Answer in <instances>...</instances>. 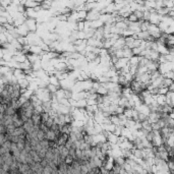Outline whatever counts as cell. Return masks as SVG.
Listing matches in <instances>:
<instances>
[{
    "instance_id": "obj_1",
    "label": "cell",
    "mask_w": 174,
    "mask_h": 174,
    "mask_svg": "<svg viewBox=\"0 0 174 174\" xmlns=\"http://www.w3.org/2000/svg\"><path fill=\"white\" fill-rule=\"evenodd\" d=\"M26 25L28 26L30 32H36L38 29V21H36V18H27Z\"/></svg>"
},
{
    "instance_id": "obj_2",
    "label": "cell",
    "mask_w": 174,
    "mask_h": 174,
    "mask_svg": "<svg viewBox=\"0 0 174 174\" xmlns=\"http://www.w3.org/2000/svg\"><path fill=\"white\" fill-rule=\"evenodd\" d=\"M136 109L138 111V112L144 113V114L148 115V116H149V115H150V113L152 112V111H151V108H150V106H149V105H147V104H145V103H142V104H140V106L136 107Z\"/></svg>"
},
{
    "instance_id": "obj_3",
    "label": "cell",
    "mask_w": 174,
    "mask_h": 174,
    "mask_svg": "<svg viewBox=\"0 0 174 174\" xmlns=\"http://www.w3.org/2000/svg\"><path fill=\"white\" fill-rule=\"evenodd\" d=\"M123 52H124V57L127 58H132L134 56V52H132V49L129 48L128 46H124L123 47Z\"/></svg>"
},
{
    "instance_id": "obj_4",
    "label": "cell",
    "mask_w": 174,
    "mask_h": 174,
    "mask_svg": "<svg viewBox=\"0 0 174 174\" xmlns=\"http://www.w3.org/2000/svg\"><path fill=\"white\" fill-rule=\"evenodd\" d=\"M157 103L159 106H164L166 104V95H162V94H158L157 95Z\"/></svg>"
},
{
    "instance_id": "obj_5",
    "label": "cell",
    "mask_w": 174,
    "mask_h": 174,
    "mask_svg": "<svg viewBox=\"0 0 174 174\" xmlns=\"http://www.w3.org/2000/svg\"><path fill=\"white\" fill-rule=\"evenodd\" d=\"M17 83L19 84V86H21V89H28L29 85H30V82H29L27 79H18V82H17Z\"/></svg>"
},
{
    "instance_id": "obj_6",
    "label": "cell",
    "mask_w": 174,
    "mask_h": 174,
    "mask_svg": "<svg viewBox=\"0 0 174 174\" xmlns=\"http://www.w3.org/2000/svg\"><path fill=\"white\" fill-rule=\"evenodd\" d=\"M97 93L98 94H100V95H107L108 94V89H106V88L104 87V86L101 85V87L99 88V89L97 90Z\"/></svg>"
},
{
    "instance_id": "obj_7",
    "label": "cell",
    "mask_w": 174,
    "mask_h": 174,
    "mask_svg": "<svg viewBox=\"0 0 174 174\" xmlns=\"http://www.w3.org/2000/svg\"><path fill=\"white\" fill-rule=\"evenodd\" d=\"M35 113H39V114H42L43 112H44V107H43V105H38V106L35 107Z\"/></svg>"
},
{
    "instance_id": "obj_8",
    "label": "cell",
    "mask_w": 174,
    "mask_h": 174,
    "mask_svg": "<svg viewBox=\"0 0 174 174\" xmlns=\"http://www.w3.org/2000/svg\"><path fill=\"white\" fill-rule=\"evenodd\" d=\"M47 88H48V90L51 92V93H56L57 90H58V87H56L55 85H52V84H49Z\"/></svg>"
},
{
    "instance_id": "obj_9",
    "label": "cell",
    "mask_w": 174,
    "mask_h": 174,
    "mask_svg": "<svg viewBox=\"0 0 174 174\" xmlns=\"http://www.w3.org/2000/svg\"><path fill=\"white\" fill-rule=\"evenodd\" d=\"M124 114L126 115L127 118H132V108H125Z\"/></svg>"
},
{
    "instance_id": "obj_10",
    "label": "cell",
    "mask_w": 174,
    "mask_h": 174,
    "mask_svg": "<svg viewBox=\"0 0 174 174\" xmlns=\"http://www.w3.org/2000/svg\"><path fill=\"white\" fill-rule=\"evenodd\" d=\"M115 55H116L118 58L124 57V52H123V48L122 49H116V53H115Z\"/></svg>"
},
{
    "instance_id": "obj_11",
    "label": "cell",
    "mask_w": 174,
    "mask_h": 174,
    "mask_svg": "<svg viewBox=\"0 0 174 174\" xmlns=\"http://www.w3.org/2000/svg\"><path fill=\"white\" fill-rule=\"evenodd\" d=\"M169 88L168 87H162V88H159V94H162V95H166V94L169 92Z\"/></svg>"
},
{
    "instance_id": "obj_12",
    "label": "cell",
    "mask_w": 174,
    "mask_h": 174,
    "mask_svg": "<svg viewBox=\"0 0 174 174\" xmlns=\"http://www.w3.org/2000/svg\"><path fill=\"white\" fill-rule=\"evenodd\" d=\"M127 19L129 21H132V23H134V21H138V16H136L134 13H132V14H130L129 16L127 17Z\"/></svg>"
},
{
    "instance_id": "obj_13",
    "label": "cell",
    "mask_w": 174,
    "mask_h": 174,
    "mask_svg": "<svg viewBox=\"0 0 174 174\" xmlns=\"http://www.w3.org/2000/svg\"><path fill=\"white\" fill-rule=\"evenodd\" d=\"M124 110H125V107H122V106H119L116 108V111H115V113L116 114H121V113H124Z\"/></svg>"
},
{
    "instance_id": "obj_14",
    "label": "cell",
    "mask_w": 174,
    "mask_h": 174,
    "mask_svg": "<svg viewBox=\"0 0 174 174\" xmlns=\"http://www.w3.org/2000/svg\"><path fill=\"white\" fill-rule=\"evenodd\" d=\"M74 161V159H73V157L72 156H70V155H68L67 157L65 158V163H67V164H72V162Z\"/></svg>"
}]
</instances>
